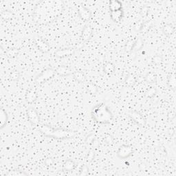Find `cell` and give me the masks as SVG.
Returning <instances> with one entry per match:
<instances>
[{
    "mask_svg": "<svg viewBox=\"0 0 176 176\" xmlns=\"http://www.w3.org/2000/svg\"><path fill=\"white\" fill-rule=\"evenodd\" d=\"M55 71H56V73L60 76H68L73 74V72L72 69L67 67L63 66V65H61V66L57 67Z\"/></svg>",
    "mask_w": 176,
    "mask_h": 176,
    "instance_id": "cell-13",
    "label": "cell"
},
{
    "mask_svg": "<svg viewBox=\"0 0 176 176\" xmlns=\"http://www.w3.org/2000/svg\"><path fill=\"white\" fill-rule=\"evenodd\" d=\"M156 89L155 87H151L150 89H149L146 92V97L147 98H152L155 96L156 94Z\"/></svg>",
    "mask_w": 176,
    "mask_h": 176,
    "instance_id": "cell-32",
    "label": "cell"
},
{
    "mask_svg": "<svg viewBox=\"0 0 176 176\" xmlns=\"http://www.w3.org/2000/svg\"><path fill=\"white\" fill-rule=\"evenodd\" d=\"M151 26H152V21H145V22H144V23H143L142 27H141L140 31H139V32H140V33H142V34L146 33V32L148 31L149 29H150Z\"/></svg>",
    "mask_w": 176,
    "mask_h": 176,
    "instance_id": "cell-22",
    "label": "cell"
},
{
    "mask_svg": "<svg viewBox=\"0 0 176 176\" xmlns=\"http://www.w3.org/2000/svg\"><path fill=\"white\" fill-rule=\"evenodd\" d=\"M76 164L72 160H68L65 161L63 164V169L67 171H71L75 169Z\"/></svg>",
    "mask_w": 176,
    "mask_h": 176,
    "instance_id": "cell-17",
    "label": "cell"
},
{
    "mask_svg": "<svg viewBox=\"0 0 176 176\" xmlns=\"http://www.w3.org/2000/svg\"><path fill=\"white\" fill-rule=\"evenodd\" d=\"M18 53H19V50L15 48L9 49V50L6 51V55L9 57H11V58L15 57L16 55L18 54Z\"/></svg>",
    "mask_w": 176,
    "mask_h": 176,
    "instance_id": "cell-29",
    "label": "cell"
},
{
    "mask_svg": "<svg viewBox=\"0 0 176 176\" xmlns=\"http://www.w3.org/2000/svg\"><path fill=\"white\" fill-rule=\"evenodd\" d=\"M37 99V94L34 89H29L26 94V100L27 103L31 104L33 103Z\"/></svg>",
    "mask_w": 176,
    "mask_h": 176,
    "instance_id": "cell-12",
    "label": "cell"
},
{
    "mask_svg": "<svg viewBox=\"0 0 176 176\" xmlns=\"http://www.w3.org/2000/svg\"><path fill=\"white\" fill-rule=\"evenodd\" d=\"M35 44L39 50L43 53H47L50 51V47L49 46L48 43L45 41L41 38H36L35 39Z\"/></svg>",
    "mask_w": 176,
    "mask_h": 176,
    "instance_id": "cell-11",
    "label": "cell"
},
{
    "mask_svg": "<svg viewBox=\"0 0 176 176\" xmlns=\"http://www.w3.org/2000/svg\"><path fill=\"white\" fill-rule=\"evenodd\" d=\"M134 44V41H132V40L129 41L126 44L125 48H124V50H125L126 52H131V51H132Z\"/></svg>",
    "mask_w": 176,
    "mask_h": 176,
    "instance_id": "cell-33",
    "label": "cell"
},
{
    "mask_svg": "<svg viewBox=\"0 0 176 176\" xmlns=\"http://www.w3.org/2000/svg\"><path fill=\"white\" fill-rule=\"evenodd\" d=\"M73 76L74 77V79L77 80V81L80 82V83H83L84 81H85V77L83 72L80 71H77L73 72Z\"/></svg>",
    "mask_w": 176,
    "mask_h": 176,
    "instance_id": "cell-23",
    "label": "cell"
},
{
    "mask_svg": "<svg viewBox=\"0 0 176 176\" xmlns=\"http://www.w3.org/2000/svg\"><path fill=\"white\" fill-rule=\"evenodd\" d=\"M109 9L112 11H116L122 10V4L119 1H111L109 3Z\"/></svg>",
    "mask_w": 176,
    "mask_h": 176,
    "instance_id": "cell-15",
    "label": "cell"
},
{
    "mask_svg": "<svg viewBox=\"0 0 176 176\" xmlns=\"http://www.w3.org/2000/svg\"><path fill=\"white\" fill-rule=\"evenodd\" d=\"M56 71L54 70L53 69L49 68L46 69L42 72L41 73L39 74L37 77H36L35 81L37 84H41L44 83L48 80L52 79L55 74Z\"/></svg>",
    "mask_w": 176,
    "mask_h": 176,
    "instance_id": "cell-4",
    "label": "cell"
},
{
    "mask_svg": "<svg viewBox=\"0 0 176 176\" xmlns=\"http://www.w3.org/2000/svg\"><path fill=\"white\" fill-rule=\"evenodd\" d=\"M145 81H146L147 83H153L156 81V75H155L153 72H148L146 76H145Z\"/></svg>",
    "mask_w": 176,
    "mask_h": 176,
    "instance_id": "cell-24",
    "label": "cell"
},
{
    "mask_svg": "<svg viewBox=\"0 0 176 176\" xmlns=\"http://www.w3.org/2000/svg\"><path fill=\"white\" fill-rule=\"evenodd\" d=\"M93 29L91 27L90 25H86L85 27L83 28V31H82L81 35V40L82 42L87 41L91 38L92 35Z\"/></svg>",
    "mask_w": 176,
    "mask_h": 176,
    "instance_id": "cell-10",
    "label": "cell"
},
{
    "mask_svg": "<svg viewBox=\"0 0 176 176\" xmlns=\"http://www.w3.org/2000/svg\"><path fill=\"white\" fill-rule=\"evenodd\" d=\"M10 76H11V78L12 80L15 81V80H17L19 78V72L17 71H14L11 74V75Z\"/></svg>",
    "mask_w": 176,
    "mask_h": 176,
    "instance_id": "cell-36",
    "label": "cell"
},
{
    "mask_svg": "<svg viewBox=\"0 0 176 176\" xmlns=\"http://www.w3.org/2000/svg\"><path fill=\"white\" fill-rule=\"evenodd\" d=\"M136 78H135L132 74H129L125 79L126 85L127 86H129V87L134 85L135 83H136Z\"/></svg>",
    "mask_w": 176,
    "mask_h": 176,
    "instance_id": "cell-26",
    "label": "cell"
},
{
    "mask_svg": "<svg viewBox=\"0 0 176 176\" xmlns=\"http://www.w3.org/2000/svg\"><path fill=\"white\" fill-rule=\"evenodd\" d=\"M78 13L81 19L83 21H88L92 17L91 11L81 5L78 6Z\"/></svg>",
    "mask_w": 176,
    "mask_h": 176,
    "instance_id": "cell-9",
    "label": "cell"
},
{
    "mask_svg": "<svg viewBox=\"0 0 176 176\" xmlns=\"http://www.w3.org/2000/svg\"><path fill=\"white\" fill-rule=\"evenodd\" d=\"M148 11H149L148 7L147 6L143 7L142 9L140 11V15L142 16V17H145L147 15V14H148Z\"/></svg>",
    "mask_w": 176,
    "mask_h": 176,
    "instance_id": "cell-37",
    "label": "cell"
},
{
    "mask_svg": "<svg viewBox=\"0 0 176 176\" xmlns=\"http://www.w3.org/2000/svg\"><path fill=\"white\" fill-rule=\"evenodd\" d=\"M105 141L107 144H112V143L113 142V139H112V136H110V135H106L105 138Z\"/></svg>",
    "mask_w": 176,
    "mask_h": 176,
    "instance_id": "cell-39",
    "label": "cell"
},
{
    "mask_svg": "<svg viewBox=\"0 0 176 176\" xmlns=\"http://www.w3.org/2000/svg\"><path fill=\"white\" fill-rule=\"evenodd\" d=\"M87 89L88 92L91 94H96L98 92V88L93 83H88L87 85Z\"/></svg>",
    "mask_w": 176,
    "mask_h": 176,
    "instance_id": "cell-27",
    "label": "cell"
},
{
    "mask_svg": "<svg viewBox=\"0 0 176 176\" xmlns=\"http://www.w3.org/2000/svg\"><path fill=\"white\" fill-rule=\"evenodd\" d=\"M130 117L140 127H145L146 124V120L142 114L137 112H132L130 114Z\"/></svg>",
    "mask_w": 176,
    "mask_h": 176,
    "instance_id": "cell-8",
    "label": "cell"
},
{
    "mask_svg": "<svg viewBox=\"0 0 176 176\" xmlns=\"http://www.w3.org/2000/svg\"><path fill=\"white\" fill-rule=\"evenodd\" d=\"M89 173V169H88L87 165H83L81 168V173H80L79 175H87Z\"/></svg>",
    "mask_w": 176,
    "mask_h": 176,
    "instance_id": "cell-35",
    "label": "cell"
},
{
    "mask_svg": "<svg viewBox=\"0 0 176 176\" xmlns=\"http://www.w3.org/2000/svg\"><path fill=\"white\" fill-rule=\"evenodd\" d=\"M95 157V152L94 151L92 150V149H91V150L89 151V152L87 153V157H86V161L87 162H90L94 160Z\"/></svg>",
    "mask_w": 176,
    "mask_h": 176,
    "instance_id": "cell-31",
    "label": "cell"
},
{
    "mask_svg": "<svg viewBox=\"0 0 176 176\" xmlns=\"http://www.w3.org/2000/svg\"><path fill=\"white\" fill-rule=\"evenodd\" d=\"M133 153L132 147L127 145H122L118 148L117 151V155L121 159L127 158L131 156Z\"/></svg>",
    "mask_w": 176,
    "mask_h": 176,
    "instance_id": "cell-5",
    "label": "cell"
},
{
    "mask_svg": "<svg viewBox=\"0 0 176 176\" xmlns=\"http://www.w3.org/2000/svg\"><path fill=\"white\" fill-rule=\"evenodd\" d=\"M45 164L47 166L52 165L53 164V160L52 158H47L46 160H45Z\"/></svg>",
    "mask_w": 176,
    "mask_h": 176,
    "instance_id": "cell-40",
    "label": "cell"
},
{
    "mask_svg": "<svg viewBox=\"0 0 176 176\" xmlns=\"http://www.w3.org/2000/svg\"><path fill=\"white\" fill-rule=\"evenodd\" d=\"M75 49L72 48L59 49L54 52V55L58 58H64L72 55L75 52Z\"/></svg>",
    "mask_w": 176,
    "mask_h": 176,
    "instance_id": "cell-7",
    "label": "cell"
},
{
    "mask_svg": "<svg viewBox=\"0 0 176 176\" xmlns=\"http://www.w3.org/2000/svg\"><path fill=\"white\" fill-rule=\"evenodd\" d=\"M168 86L170 89H173V90L175 91L176 88V79H175V76L174 74H171L169 77V79H168L167 81Z\"/></svg>",
    "mask_w": 176,
    "mask_h": 176,
    "instance_id": "cell-18",
    "label": "cell"
},
{
    "mask_svg": "<svg viewBox=\"0 0 176 176\" xmlns=\"http://www.w3.org/2000/svg\"><path fill=\"white\" fill-rule=\"evenodd\" d=\"M63 7L62 1H41L34 9V21L40 24L52 23L61 15Z\"/></svg>",
    "mask_w": 176,
    "mask_h": 176,
    "instance_id": "cell-1",
    "label": "cell"
},
{
    "mask_svg": "<svg viewBox=\"0 0 176 176\" xmlns=\"http://www.w3.org/2000/svg\"><path fill=\"white\" fill-rule=\"evenodd\" d=\"M143 23H144V22H143L142 20H140L138 23H136V26H135V30H136V31H140V30L141 27H142Z\"/></svg>",
    "mask_w": 176,
    "mask_h": 176,
    "instance_id": "cell-38",
    "label": "cell"
},
{
    "mask_svg": "<svg viewBox=\"0 0 176 176\" xmlns=\"http://www.w3.org/2000/svg\"><path fill=\"white\" fill-rule=\"evenodd\" d=\"M0 126L1 129L4 127V126L8 122V115L4 110L1 109V113H0Z\"/></svg>",
    "mask_w": 176,
    "mask_h": 176,
    "instance_id": "cell-16",
    "label": "cell"
},
{
    "mask_svg": "<svg viewBox=\"0 0 176 176\" xmlns=\"http://www.w3.org/2000/svg\"><path fill=\"white\" fill-rule=\"evenodd\" d=\"M93 119L97 122L109 124L113 119V115L105 104H100L93 108L92 112Z\"/></svg>",
    "mask_w": 176,
    "mask_h": 176,
    "instance_id": "cell-3",
    "label": "cell"
},
{
    "mask_svg": "<svg viewBox=\"0 0 176 176\" xmlns=\"http://www.w3.org/2000/svg\"><path fill=\"white\" fill-rule=\"evenodd\" d=\"M153 63H155V64L159 65V64H161V63H162L163 59H162V57L161 56H160V55H155V57H153Z\"/></svg>",
    "mask_w": 176,
    "mask_h": 176,
    "instance_id": "cell-34",
    "label": "cell"
},
{
    "mask_svg": "<svg viewBox=\"0 0 176 176\" xmlns=\"http://www.w3.org/2000/svg\"><path fill=\"white\" fill-rule=\"evenodd\" d=\"M39 130L46 136L57 139L71 138H73L75 135V132H74L73 131L64 129L63 128L54 129L47 124L41 125L39 127Z\"/></svg>",
    "mask_w": 176,
    "mask_h": 176,
    "instance_id": "cell-2",
    "label": "cell"
},
{
    "mask_svg": "<svg viewBox=\"0 0 176 176\" xmlns=\"http://www.w3.org/2000/svg\"><path fill=\"white\" fill-rule=\"evenodd\" d=\"M163 33L167 36H170L173 33L174 28L171 24H165L162 28Z\"/></svg>",
    "mask_w": 176,
    "mask_h": 176,
    "instance_id": "cell-20",
    "label": "cell"
},
{
    "mask_svg": "<svg viewBox=\"0 0 176 176\" xmlns=\"http://www.w3.org/2000/svg\"><path fill=\"white\" fill-rule=\"evenodd\" d=\"M1 17L2 19L5 20L11 19L12 17H13V13H12V12H11L10 11H4L1 12Z\"/></svg>",
    "mask_w": 176,
    "mask_h": 176,
    "instance_id": "cell-28",
    "label": "cell"
},
{
    "mask_svg": "<svg viewBox=\"0 0 176 176\" xmlns=\"http://www.w3.org/2000/svg\"><path fill=\"white\" fill-rule=\"evenodd\" d=\"M103 70L107 74H111L115 70V66L112 63L108 62L104 65Z\"/></svg>",
    "mask_w": 176,
    "mask_h": 176,
    "instance_id": "cell-19",
    "label": "cell"
},
{
    "mask_svg": "<svg viewBox=\"0 0 176 176\" xmlns=\"http://www.w3.org/2000/svg\"><path fill=\"white\" fill-rule=\"evenodd\" d=\"M27 116L30 122L32 124H37L40 121L37 112L33 107H29L27 109Z\"/></svg>",
    "mask_w": 176,
    "mask_h": 176,
    "instance_id": "cell-6",
    "label": "cell"
},
{
    "mask_svg": "<svg viewBox=\"0 0 176 176\" xmlns=\"http://www.w3.org/2000/svg\"><path fill=\"white\" fill-rule=\"evenodd\" d=\"M95 140V135L94 134H90L89 135H88L87 136V138L85 139V143L86 145H92V143L94 142Z\"/></svg>",
    "mask_w": 176,
    "mask_h": 176,
    "instance_id": "cell-30",
    "label": "cell"
},
{
    "mask_svg": "<svg viewBox=\"0 0 176 176\" xmlns=\"http://www.w3.org/2000/svg\"><path fill=\"white\" fill-rule=\"evenodd\" d=\"M143 46V41L141 38L137 39L136 41H134V46H133L132 51H138L140 50Z\"/></svg>",
    "mask_w": 176,
    "mask_h": 176,
    "instance_id": "cell-25",
    "label": "cell"
},
{
    "mask_svg": "<svg viewBox=\"0 0 176 176\" xmlns=\"http://www.w3.org/2000/svg\"><path fill=\"white\" fill-rule=\"evenodd\" d=\"M6 176H26L28 174L25 173L23 171H20V170H12L9 171L8 173L6 174Z\"/></svg>",
    "mask_w": 176,
    "mask_h": 176,
    "instance_id": "cell-21",
    "label": "cell"
},
{
    "mask_svg": "<svg viewBox=\"0 0 176 176\" xmlns=\"http://www.w3.org/2000/svg\"><path fill=\"white\" fill-rule=\"evenodd\" d=\"M122 10L111 12V18L114 22H116V23L120 22V20L122 19Z\"/></svg>",
    "mask_w": 176,
    "mask_h": 176,
    "instance_id": "cell-14",
    "label": "cell"
}]
</instances>
